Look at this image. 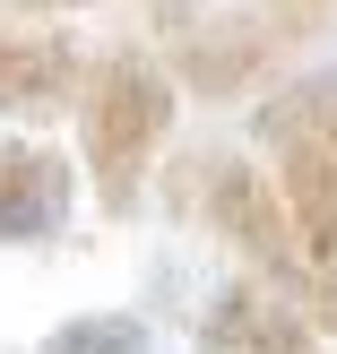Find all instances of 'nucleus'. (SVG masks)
Wrapping results in <instances>:
<instances>
[{
  "mask_svg": "<svg viewBox=\"0 0 337 354\" xmlns=\"http://www.w3.org/2000/svg\"><path fill=\"white\" fill-rule=\"evenodd\" d=\"M173 69L147 61V52H104L86 69V95H78V156H86V182H95L104 216H130L147 199V173L165 156L173 130Z\"/></svg>",
  "mask_w": 337,
  "mask_h": 354,
  "instance_id": "1",
  "label": "nucleus"
},
{
  "mask_svg": "<svg viewBox=\"0 0 337 354\" xmlns=\"http://www.w3.org/2000/svg\"><path fill=\"white\" fill-rule=\"evenodd\" d=\"M173 207H199V225H217V242H234L242 259H251V277L268 294H303V251H294V225H286V199H277V182H259L251 156L234 147H190L182 182H173Z\"/></svg>",
  "mask_w": 337,
  "mask_h": 354,
  "instance_id": "2",
  "label": "nucleus"
},
{
  "mask_svg": "<svg viewBox=\"0 0 337 354\" xmlns=\"http://www.w3.org/2000/svg\"><path fill=\"white\" fill-rule=\"evenodd\" d=\"M277 199H286L294 251H303L311 328L337 337V147H329V138H294V147H277Z\"/></svg>",
  "mask_w": 337,
  "mask_h": 354,
  "instance_id": "3",
  "label": "nucleus"
},
{
  "mask_svg": "<svg viewBox=\"0 0 337 354\" xmlns=\"http://www.w3.org/2000/svg\"><path fill=\"white\" fill-rule=\"evenodd\" d=\"M277 61H286V35L259 9H225V17H199V26L173 44V86H190V95H242V86H259Z\"/></svg>",
  "mask_w": 337,
  "mask_h": 354,
  "instance_id": "4",
  "label": "nucleus"
},
{
  "mask_svg": "<svg viewBox=\"0 0 337 354\" xmlns=\"http://www.w3.org/2000/svg\"><path fill=\"white\" fill-rule=\"evenodd\" d=\"M86 52L78 35H52V26H0V113L9 121H44L61 113L69 95H86Z\"/></svg>",
  "mask_w": 337,
  "mask_h": 354,
  "instance_id": "5",
  "label": "nucleus"
},
{
  "mask_svg": "<svg viewBox=\"0 0 337 354\" xmlns=\"http://www.w3.org/2000/svg\"><path fill=\"white\" fill-rule=\"evenodd\" d=\"M199 354H320V328L303 303L268 294L259 277H234L199 320Z\"/></svg>",
  "mask_w": 337,
  "mask_h": 354,
  "instance_id": "6",
  "label": "nucleus"
},
{
  "mask_svg": "<svg viewBox=\"0 0 337 354\" xmlns=\"http://www.w3.org/2000/svg\"><path fill=\"white\" fill-rule=\"evenodd\" d=\"M78 173L44 138H0V242H52L69 225Z\"/></svg>",
  "mask_w": 337,
  "mask_h": 354,
  "instance_id": "7",
  "label": "nucleus"
},
{
  "mask_svg": "<svg viewBox=\"0 0 337 354\" xmlns=\"http://www.w3.org/2000/svg\"><path fill=\"white\" fill-rule=\"evenodd\" d=\"M259 138L268 147H294V138H337V78H303L286 95L259 104Z\"/></svg>",
  "mask_w": 337,
  "mask_h": 354,
  "instance_id": "8",
  "label": "nucleus"
},
{
  "mask_svg": "<svg viewBox=\"0 0 337 354\" xmlns=\"http://www.w3.org/2000/svg\"><path fill=\"white\" fill-rule=\"evenodd\" d=\"M44 354H147V328H138V320H121V311H86V320L52 328Z\"/></svg>",
  "mask_w": 337,
  "mask_h": 354,
  "instance_id": "9",
  "label": "nucleus"
},
{
  "mask_svg": "<svg viewBox=\"0 0 337 354\" xmlns=\"http://www.w3.org/2000/svg\"><path fill=\"white\" fill-rule=\"evenodd\" d=\"M337 9V0H259V17H268L277 35H286V44H303L311 26H320V17Z\"/></svg>",
  "mask_w": 337,
  "mask_h": 354,
  "instance_id": "10",
  "label": "nucleus"
},
{
  "mask_svg": "<svg viewBox=\"0 0 337 354\" xmlns=\"http://www.w3.org/2000/svg\"><path fill=\"white\" fill-rule=\"evenodd\" d=\"M0 9H26V17H52V9H104V0H0Z\"/></svg>",
  "mask_w": 337,
  "mask_h": 354,
  "instance_id": "11",
  "label": "nucleus"
},
{
  "mask_svg": "<svg viewBox=\"0 0 337 354\" xmlns=\"http://www.w3.org/2000/svg\"><path fill=\"white\" fill-rule=\"evenodd\" d=\"M329 147H337V138H329Z\"/></svg>",
  "mask_w": 337,
  "mask_h": 354,
  "instance_id": "12",
  "label": "nucleus"
}]
</instances>
